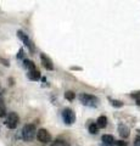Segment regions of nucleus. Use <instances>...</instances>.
<instances>
[{"label":"nucleus","mask_w":140,"mask_h":146,"mask_svg":"<svg viewBox=\"0 0 140 146\" xmlns=\"http://www.w3.org/2000/svg\"><path fill=\"white\" fill-rule=\"evenodd\" d=\"M37 129L33 124H26L22 129V136H23L25 141H32L34 139V136L37 135Z\"/></svg>","instance_id":"obj_1"},{"label":"nucleus","mask_w":140,"mask_h":146,"mask_svg":"<svg viewBox=\"0 0 140 146\" xmlns=\"http://www.w3.org/2000/svg\"><path fill=\"white\" fill-rule=\"evenodd\" d=\"M79 100L83 105H85V106H90V107H96L98 102H99V99L93 96V95H90V94H80Z\"/></svg>","instance_id":"obj_2"},{"label":"nucleus","mask_w":140,"mask_h":146,"mask_svg":"<svg viewBox=\"0 0 140 146\" xmlns=\"http://www.w3.org/2000/svg\"><path fill=\"white\" fill-rule=\"evenodd\" d=\"M19 122H20L19 115L15 113V112H10L7 115L6 121H5V125L7 128H10V129H15V128L17 127V124H19Z\"/></svg>","instance_id":"obj_3"},{"label":"nucleus","mask_w":140,"mask_h":146,"mask_svg":"<svg viewBox=\"0 0 140 146\" xmlns=\"http://www.w3.org/2000/svg\"><path fill=\"white\" fill-rule=\"evenodd\" d=\"M62 118H64L66 124H73V123L76 122V115L71 108H65L64 110V112H62Z\"/></svg>","instance_id":"obj_4"},{"label":"nucleus","mask_w":140,"mask_h":146,"mask_svg":"<svg viewBox=\"0 0 140 146\" xmlns=\"http://www.w3.org/2000/svg\"><path fill=\"white\" fill-rule=\"evenodd\" d=\"M37 138L38 140L40 141V143H43V144H48V143H50L51 141V134L49 133V131L46 129H44V128H42V129H39L38 130V133H37Z\"/></svg>","instance_id":"obj_5"},{"label":"nucleus","mask_w":140,"mask_h":146,"mask_svg":"<svg viewBox=\"0 0 140 146\" xmlns=\"http://www.w3.org/2000/svg\"><path fill=\"white\" fill-rule=\"evenodd\" d=\"M40 60H42V65L44 68H46L49 71H52L54 70V63L50 60V57H48L45 54H40Z\"/></svg>","instance_id":"obj_6"},{"label":"nucleus","mask_w":140,"mask_h":146,"mask_svg":"<svg viewBox=\"0 0 140 146\" xmlns=\"http://www.w3.org/2000/svg\"><path fill=\"white\" fill-rule=\"evenodd\" d=\"M17 35H19V38L25 43L26 46L28 48L29 50H32V51H33V45H32V42H31V40L28 39V36H27L22 31H19V32H17Z\"/></svg>","instance_id":"obj_7"},{"label":"nucleus","mask_w":140,"mask_h":146,"mask_svg":"<svg viewBox=\"0 0 140 146\" xmlns=\"http://www.w3.org/2000/svg\"><path fill=\"white\" fill-rule=\"evenodd\" d=\"M118 134L121 135V138L125 139V138H128V136H129L130 130H129V128L125 124H123V123H119V124H118Z\"/></svg>","instance_id":"obj_8"},{"label":"nucleus","mask_w":140,"mask_h":146,"mask_svg":"<svg viewBox=\"0 0 140 146\" xmlns=\"http://www.w3.org/2000/svg\"><path fill=\"white\" fill-rule=\"evenodd\" d=\"M101 140H102L104 145H107V146H112V145H115V143H116L115 138H113L112 135H110V134H105V135H102Z\"/></svg>","instance_id":"obj_9"},{"label":"nucleus","mask_w":140,"mask_h":146,"mask_svg":"<svg viewBox=\"0 0 140 146\" xmlns=\"http://www.w3.org/2000/svg\"><path fill=\"white\" fill-rule=\"evenodd\" d=\"M27 76H28V78L31 80H33V82H37V80H39L40 78H42V74H40V72L38 70L29 71L28 73H27Z\"/></svg>","instance_id":"obj_10"},{"label":"nucleus","mask_w":140,"mask_h":146,"mask_svg":"<svg viewBox=\"0 0 140 146\" xmlns=\"http://www.w3.org/2000/svg\"><path fill=\"white\" fill-rule=\"evenodd\" d=\"M96 125L99 128H101V129L106 128V125H107V118L105 116H100L98 118V121H96Z\"/></svg>","instance_id":"obj_11"},{"label":"nucleus","mask_w":140,"mask_h":146,"mask_svg":"<svg viewBox=\"0 0 140 146\" xmlns=\"http://www.w3.org/2000/svg\"><path fill=\"white\" fill-rule=\"evenodd\" d=\"M23 63H25V67L27 68V70H28V72H29V71H33V70H37V68H35V65L33 63V61H31V60H25Z\"/></svg>","instance_id":"obj_12"},{"label":"nucleus","mask_w":140,"mask_h":146,"mask_svg":"<svg viewBox=\"0 0 140 146\" xmlns=\"http://www.w3.org/2000/svg\"><path fill=\"white\" fill-rule=\"evenodd\" d=\"M89 133L90 134H98L99 133V127L96 125V123H92L89 125Z\"/></svg>","instance_id":"obj_13"},{"label":"nucleus","mask_w":140,"mask_h":146,"mask_svg":"<svg viewBox=\"0 0 140 146\" xmlns=\"http://www.w3.org/2000/svg\"><path fill=\"white\" fill-rule=\"evenodd\" d=\"M6 115V107L3 100H0V117H4Z\"/></svg>","instance_id":"obj_14"},{"label":"nucleus","mask_w":140,"mask_h":146,"mask_svg":"<svg viewBox=\"0 0 140 146\" xmlns=\"http://www.w3.org/2000/svg\"><path fill=\"white\" fill-rule=\"evenodd\" d=\"M110 101H111V105H112V106H113V107L121 108L122 106H123V102L119 101V100H112V99H110Z\"/></svg>","instance_id":"obj_15"},{"label":"nucleus","mask_w":140,"mask_h":146,"mask_svg":"<svg viewBox=\"0 0 140 146\" xmlns=\"http://www.w3.org/2000/svg\"><path fill=\"white\" fill-rule=\"evenodd\" d=\"M51 146H70V144H67L64 140H56L51 144Z\"/></svg>","instance_id":"obj_16"},{"label":"nucleus","mask_w":140,"mask_h":146,"mask_svg":"<svg viewBox=\"0 0 140 146\" xmlns=\"http://www.w3.org/2000/svg\"><path fill=\"white\" fill-rule=\"evenodd\" d=\"M65 98L67 100H70V101H72V100L74 99V93H73V91H66V93H65Z\"/></svg>","instance_id":"obj_17"},{"label":"nucleus","mask_w":140,"mask_h":146,"mask_svg":"<svg viewBox=\"0 0 140 146\" xmlns=\"http://www.w3.org/2000/svg\"><path fill=\"white\" fill-rule=\"evenodd\" d=\"M115 145L116 146H128V143L127 141H123V140H116Z\"/></svg>","instance_id":"obj_18"},{"label":"nucleus","mask_w":140,"mask_h":146,"mask_svg":"<svg viewBox=\"0 0 140 146\" xmlns=\"http://www.w3.org/2000/svg\"><path fill=\"white\" fill-rule=\"evenodd\" d=\"M134 146H140V135L135 136V139H134Z\"/></svg>","instance_id":"obj_19"},{"label":"nucleus","mask_w":140,"mask_h":146,"mask_svg":"<svg viewBox=\"0 0 140 146\" xmlns=\"http://www.w3.org/2000/svg\"><path fill=\"white\" fill-rule=\"evenodd\" d=\"M1 62H4V65H5V66H9V65H10V63H9V61H5L4 58H1Z\"/></svg>","instance_id":"obj_20"},{"label":"nucleus","mask_w":140,"mask_h":146,"mask_svg":"<svg viewBox=\"0 0 140 146\" xmlns=\"http://www.w3.org/2000/svg\"><path fill=\"white\" fill-rule=\"evenodd\" d=\"M22 55H23V50L21 49V50H20V54H19V56H17V57H19V58H21V57H22Z\"/></svg>","instance_id":"obj_21"},{"label":"nucleus","mask_w":140,"mask_h":146,"mask_svg":"<svg viewBox=\"0 0 140 146\" xmlns=\"http://www.w3.org/2000/svg\"><path fill=\"white\" fill-rule=\"evenodd\" d=\"M137 105H139V106H140V100H137Z\"/></svg>","instance_id":"obj_22"},{"label":"nucleus","mask_w":140,"mask_h":146,"mask_svg":"<svg viewBox=\"0 0 140 146\" xmlns=\"http://www.w3.org/2000/svg\"><path fill=\"white\" fill-rule=\"evenodd\" d=\"M101 146H107V145H104V144H102V145H101Z\"/></svg>","instance_id":"obj_23"},{"label":"nucleus","mask_w":140,"mask_h":146,"mask_svg":"<svg viewBox=\"0 0 140 146\" xmlns=\"http://www.w3.org/2000/svg\"><path fill=\"white\" fill-rule=\"evenodd\" d=\"M137 131H139V133H140V129H138V130H137Z\"/></svg>","instance_id":"obj_24"}]
</instances>
